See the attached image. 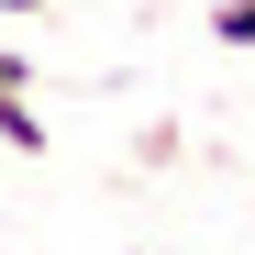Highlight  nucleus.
<instances>
[{
    "label": "nucleus",
    "mask_w": 255,
    "mask_h": 255,
    "mask_svg": "<svg viewBox=\"0 0 255 255\" xmlns=\"http://www.w3.org/2000/svg\"><path fill=\"white\" fill-rule=\"evenodd\" d=\"M0 144H11V155H45V111H33V89L0 100Z\"/></svg>",
    "instance_id": "nucleus-1"
},
{
    "label": "nucleus",
    "mask_w": 255,
    "mask_h": 255,
    "mask_svg": "<svg viewBox=\"0 0 255 255\" xmlns=\"http://www.w3.org/2000/svg\"><path fill=\"white\" fill-rule=\"evenodd\" d=\"M211 33H222V45H255V0H222V11H211Z\"/></svg>",
    "instance_id": "nucleus-2"
},
{
    "label": "nucleus",
    "mask_w": 255,
    "mask_h": 255,
    "mask_svg": "<svg viewBox=\"0 0 255 255\" xmlns=\"http://www.w3.org/2000/svg\"><path fill=\"white\" fill-rule=\"evenodd\" d=\"M22 89H33V67H22V56H0V100H22Z\"/></svg>",
    "instance_id": "nucleus-3"
},
{
    "label": "nucleus",
    "mask_w": 255,
    "mask_h": 255,
    "mask_svg": "<svg viewBox=\"0 0 255 255\" xmlns=\"http://www.w3.org/2000/svg\"><path fill=\"white\" fill-rule=\"evenodd\" d=\"M0 11H45V0H0Z\"/></svg>",
    "instance_id": "nucleus-4"
}]
</instances>
